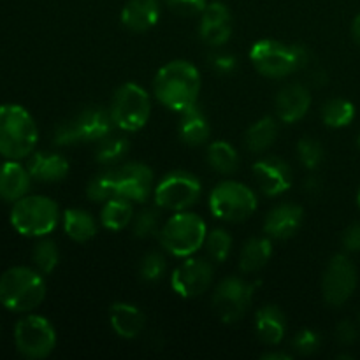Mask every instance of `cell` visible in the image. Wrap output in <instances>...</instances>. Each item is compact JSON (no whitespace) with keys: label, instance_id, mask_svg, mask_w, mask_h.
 <instances>
[{"label":"cell","instance_id":"1","mask_svg":"<svg viewBox=\"0 0 360 360\" xmlns=\"http://www.w3.org/2000/svg\"><path fill=\"white\" fill-rule=\"evenodd\" d=\"M153 188V171L144 164H123L95 176L86 186L88 199L104 202L112 197H123L130 202H146Z\"/></svg>","mask_w":360,"mask_h":360},{"label":"cell","instance_id":"2","mask_svg":"<svg viewBox=\"0 0 360 360\" xmlns=\"http://www.w3.org/2000/svg\"><path fill=\"white\" fill-rule=\"evenodd\" d=\"M155 97L165 108L183 112L197 104L200 94V72L186 60L165 63L153 79Z\"/></svg>","mask_w":360,"mask_h":360},{"label":"cell","instance_id":"3","mask_svg":"<svg viewBox=\"0 0 360 360\" xmlns=\"http://www.w3.org/2000/svg\"><path fill=\"white\" fill-rule=\"evenodd\" d=\"M37 137V125L27 109L18 104L0 105V155L9 160L27 158Z\"/></svg>","mask_w":360,"mask_h":360},{"label":"cell","instance_id":"4","mask_svg":"<svg viewBox=\"0 0 360 360\" xmlns=\"http://www.w3.org/2000/svg\"><path fill=\"white\" fill-rule=\"evenodd\" d=\"M250 60L262 76L280 79L308 65L309 53L304 46L262 39L252 46Z\"/></svg>","mask_w":360,"mask_h":360},{"label":"cell","instance_id":"5","mask_svg":"<svg viewBox=\"0 0 360 360\" xmlns=\"http://www.w3.org/2000/svg\"><path fill=\"white\" fill-rule=\"evenodd\" d=\"M46 297V283L41 273L30 267H11L0 276V302L14 313L37 308Z\"/></svg>","mask_w":360,"mask_h":360},{"label":"cell","instance_id":"6","mask_svg":"<svg viewBox=\"0 0 360 360\" xmlns=\"http://www.w3.org/2000/svg\"><path fill=\"white\" fill-rule=\"evenodd\" d=\"M112 116L98 105H90L77 112L72 120L60 123L53 132V143L58 146H70L77 143H97L111 134Z\"/></svg>","mask_w":360,"mask_h":360},{"label":"cell","instance_id":"7","mask_svg":"<svg viewBox=\"0 0 360 360\" xmlns=\"http://www.w3.org/2000/svg\"><path fill=\"white\" fill-rule=\"evenodd\" d=\"M207 229L202 218L188 211H178L158 232L160 245L174 257H190L202 248Z\"/></svg>","mask_w":360,"mask_h":360},{"label":"cell","instance_id":"8","mask_svg":"<svg viewBox=\"0 0 360 360\" xmlns=\"http://www.w3.org/2000/svg\"><path fill=\"white\" fill-rule=\"evenodd\" d=\"M11 224L21 236L41 238L55 231L58 224V206L49 197L25 195L14 202Z\"/></svg>","mask_w":360,"mask_h":360},{"label":"cell","instance_id":"9","mask_svg":"<svg viewBox=\"0 0 360 360\" xmlns=\"http://www.w3.org/2000/svg\"><path fill=\"white\" fill-rule=\"evenodd\" d=\"M151 115L150 95L136 83H125L116 90L111 102L112 122L125 132H137L148 123Z\"/></svg>","mask_w":360,"mask_h":360},{"label":"cell","instance_id":"10","mask_svg":"<svg viewBox=\"0 0 360 360\" xmlns=\"http://www.w3.org/2000/svg\"><path fill=\"white\" fill-rule=\"evenodd\" d=\"M210 210L224 221H245L257 210V195L238 181H221L210 195Z\"/></svg>","mask_w":360,"mask_h":360},{"label":"cell","instance_id":"11","mask_svg":"<svg viewBox=\"0 0 360 360\" xmlns=\"http://www.w3.org/2000/svg\"><path fill=\"white\" fill-rule=\"evenodd\" d=\"M202 185L192 172L174 171L160 179L155 188V204L171 211H186L199 200Z\"/></svg>","mask_w":360,"mask_h":360},{"label":"cell","instance_id":"12","mask_svg":"<svg viewBox=\"0 0 360 360\" xmlns=\"http://www.w3.org/2000/svg\"><path fill=\"white\" fill-rule=\"evenodd\" d=\"M14 343L27 359H44L56 345V333L51 323L39 315L21 319L14 327Z\"/></svg>","mask_w":360,"mask_h":360},{"label":"cell","instance_id":"13","mask_svg":"<svg viewBox=\"0 0 360 360\" xmlns=\"http://www.w3.org/2000/svg\"><path fill=\"white\" fill-rule=\"evenodd\" d=\"M253 297V285L241 278H225L213 295V308L225 323L241 320L248 311Z\"/></svg>","mask_w":360,"mask_h":360},{"label":"cell","instance_id":"14","mask_svg":"<svg viewBox=\"0 0 360 360\" xmlns=\"http://www.w3.org/2000/svg\"><path fill=\"white\" fill-rule=\"evenodd\" d=\"M357 287V269L354 262L345 255L330 259L322 280L323 299L330 306H343L354 295Z\"/></svg>","mask_w":360,"mask_h":360},{"label":"cell","instance_id":"15","mask_svg":"<svg viewBox=\"0 0 360 360\" xmlns=\"http://www.w3.org/2000/svg\"><path fill=\"white\" fill-rule=\"evenodd\" d=\"M213 281V267L202 259H186L171 276V287L178 295L193 299L202 295Z\"/></svg>","mask_w":360,"mask_h":360},{"label":"cell","instance_id":"16","mask_svg":"<svg viewBox=\"0 0 360 360\" xmlns=\"http://www.w3.org/2000/svg\"><path fill=\"white\" fill-rule=\"evenodd\" d=\"M253 176L259 183V188L269 197L281 195L292 186L290 165L278 157H267L257 162L253 165Z\"/></svg>","mask_w":360,"mask_h":360},{"label":"cell","instance_id":"17","mask_svg":"<svg viewBox=\"0 0 360 360\" xmlns=\"http://www.w3.org/2000/svg\"><path fill=\"white\" fill-rule=\"evenodd\" d=\"M199 35L206 44L218 48L229 42L232 35V16L225 4L211 2L204 9L199 25Z\"/></svg>","mask_w":360,"mask_h":360},{"label":"cell","instance_id":"18","mask_svg":"<svg viewBox=\"0 0 360 360\" xmlns=\"http://www.w3.org/2000/svg\"><path fill=\"white\" fill-rule=\"evenodd\" d=\"M302 218H304V211L301 206L280 204L267 213L264 231L269 234V238L283 241V239L292 238L301 229Z\"/></svg>","mask_w":360,"mask_h":360},{"label":"cell","instance_id":"19","mask_svg":"<svg viewBox=\"0 0 360 360\" xmlns=\"http://www.w3.org/2000/svg\"><path fill=\"white\" fill-rule=\"evenodd\" d=\"M309 105L311 95L302 84H288L276 95V115L285 123H295L304 118Z\"/></svg>","mask_w":360,"mask_h":360},{"label":"cell","instance_id":"20","mask_svg":"<svg viewBox=\"0 0 360 360\" xmlns=\"http://www.w3.org/2000/svg\"><path fill=\"white\" fill-rule=\"evenodd\" d=\"M120 20L129 30L146 32L160 20L158 0H129L122 9Z\"/></svg>","mask_w":360,"mask_h":360},{"label":"cell","instance_id":"21","mask_svg":"<svg viewBox=\"0 0 360 360\" xmlns=\"http://www.w3.org/2000/svg\"><path fill=\"white\" fill-rule=\"evenodd\" d=\"M30 172L27 167L9 160L0 165V199L7 202H16L27 195L30 188Z\"/></svg>","mask_w":360,"mask_h":360},{"label":"cell","instance_id":"22","mask_svg":"<svg viewBox=\"0 0 360 360\" xmlns=\"http://www.w3.org/2000/svg\"><path fill=\"white\" fill-rule=\"evenodd\" d=\"M109 322H111L112 330L123 340H134L139 336L144 329V313L134 304L127 302H116L109 309Z\"/></svg>","mask_w":360,"mask_h":360},{"label":"cell","instance_id":"23","mask_svg":"<svg viewBox=\"0 0 360 360\" xmlns=\"http://www.w3.org/2000/svg\"><path fill=\"white\" fill-rule=\"evenodd\" d=\"M255 330L262 343L271 347L281 343L287 333V319L283 311L274 304L262 306L255 315Z\"/></svg>","mask_w":360,"mask_h":360},{"label":"cell","instance_id":"24","mask_svg":"<svg viewBox=\"0 0 360 360\" xmlns=\"http://www.w3.org/2000/svg\"><path fill=\"white\" fill-rule=\"evenodd\" d=\"M179 139L188 146H200L210 139L211 127L206 115L199 105H192L190 109L181 112V120L178 125Z\"/></svg>","mask_w":360,"mask_h":360},{"label":"cell","instance_id":"25","mask_svg":"<svg viewBox=\"0 0 360 360\" xmlns=\"http://www.w3.org/2000/svg\"><path fill=\"white\" fill-rule=\"evenodd\" d=\"M32 178L44 183L62 181L69 174V162L58 153H35L27 164Z\"/></svg>","mask_w":360,"mask_h":360},{"label":"cell","instance_id":"26","mask_svg":"<svg viewBox=\"0 0 360 360\" xmlns=\"http://www.w3.org/2000/svg\"><path fill=\"white\" fill-rule=\"evenodd\" d=\"M273 255V243L269 238H253L243 246L239 267L243 273H257L269 262Z\"/></svg>","mask_w":360,"mask_h":360},{"label":"cell","instance_id":"27","mask_svg":"<svg viewBox=\"0 0 360 360\" xmlns=\"http://www.w3.org/2000/svg\"><path fill=\"white\" fill-rule=\"evenodd\" d=\"M63 229L76 243H86L97 234L95 218L84 210H67L63 213Z\"/></svg>","mask_w":360,"mask_h":360},{"label":"cell","instance_id":"28","mask_svg":"<svg viewBox=\"0 0 360 360\" xmlns=\"http://www.w3.org/2000/svg\"><path fill=\"white\" fill-rule=\"evenodd\" d=\"M278 137V122L271 116H264L259 122L253 123L245 137L246 148L253 153H262L267 148L273 146Z\"/></svg>","mask_w":360,"mask_h":360},{"label":"cell","instance_id":"29","mask_svg":"<svg viewBox=\"0 0 360 360\" xmlns=\"http://www.w3.org/2000/svg\"><path fill=\"white\" fill-rule=\"evenodd\" d=\"M134 220V207L130 200L123 197H112L105 200V206L102 207L101 221L109 231H122L130 221Z\"/></svg>","mask_w":360,"mask_h":360},{"label":"cell","instance_id":"30","mask_svg":"<svg viewBox=\"0 0 360 360\" xmlns=\"http://www.w3.org/2000/svg\"><path fill=\"white\" fill-rule=\"evenodd\" d=\"M207 160L211 167L220 174H232L238 171L239 155L232 144L225 141H214L207 148Z\"/></svg>","mask_w":360,"mask_h":360},{"label":"cell","instance_id":"31","mask_svg":"<svg viewBox=\"0 0 360 360\" xmlns=\"http://www.w3.org/2000/svg\"><path fill=\"white\" fill-rule=\"evenodd\" d=\"M355 118V108L345 98H330L322 108V120L330 129H343Z\"/></svg>","mask_w":360,"mask_h":360},{"label":"cell","instance_id":"32","mask_svg":"<svg viewBox=\"0 0 360 360\" xmlns=\"http://www.w3.org/2000/svg\"><path fill=\"white\" fill-rule=\"evenodd\" d=\"M130 150V141L122 136H108L102 141H98L97 151H95V158L97 162L105 165L118 164L127 157Z\"/></svg>","mask_w":360,"mask_h":360},{"label":"cell","instance_id":"33","mask_svg":"<svg viewBox=\"0 0 360 360\" xmlns=\"http://www.w3.org/2000/svg\"><path fill=\"white\" fill-rule=\"evenodd\" d=\"M32 260H34L39 273H44V274L53 273L55 267L58 266V260H60L58 248H56V245L53 241L44 239V241L35 245L34 253H32Z\"/></svg>","mask_w":360,"mask_h":360},{"label":"cell","instance_id":"34","mask_svg":"<svg viewBox=\"0 0 360 360\" xmlns=\"http://www.w3.org/2000/svg\"><path fill=\"white\" fill-rule=\"evenodd\" d=\"M206 250L207 255L214 260V262H224L227 260L229 253L232 250V238L227 231L224 229H214L207 234L206 238Z\"/></svg>","mask_w":360,"mask_h":360},{"label":"cell","instance_id":"35","mask_svg":"<svg viewBox=\"0 0 360 360\" xmlns=\"http://www.w3.org/2000/svg\"><path fill=\"white\" fill-rule=\"evenodd\" d=\"M165 269H167V262H165L164 255L158 252H150L141 259L139 276L148 283H157L158 280L164 278Z\"/></svg>","mask_w":360,"mask_h":360},{"label":"cell","instance_id":"36","mask_svg":"<svg viewBox=\"0 0 360 360\" xmlns=\"http://www.w3.org/2000/svg\"><path fill=\"white\" fill-rule=\"evenodd\" d=\"M297 155L301 164L306 169H316L320 162L323 160V148L319 141L311 139V137H302L297 144Z\"/></svg>","mask_w":360,"mask_h":360},{"label":"cell","instance_id":"37","mask_svg":"<svg viewBox=\"0 0 360 360\" xmlns=\"http://www.w3.org/2000/svg\"><path fill=\"white\" fill-rule=\"evenodd\" d=\"M158 229V211L157 210H143L134 218V236L139 239L150 238Z\"/></svg>","mask_w":360,"mask_h":360},{"label":"cell","instance_id":"38","mask_svg":"<svg viewBox=\"0 0 360 360\" xmlns=\"http://www.w3.org/2000/svg\"><path fill=\"white\" fill-rule=\"evenodd\" d=\"M292 347H294L301 355H311L319 350L320 336L311 329L299 330V333L295 334L294 341H292Z\"/></svg>","mask_w":360,"mask_h":360},{"label":"cell","instance_id":"39","mask_svg":"<svg viewBox=\"0 0 360 360\" xmlns=\"http://www.w3.org/2000/svg\"><path fill=\"white\" fill-rule=\"evenodd\" d=\"M169 9L179 16H197L202 14L207 6V0H165Z\"/></svg>","mask_w":360,"mask_h":360},{"label":"cell","instance_id":"40","mask_svg":"<svg viewBox=\"0 0 360 360\" xmlns=\"http://www.w3.org/2000/svg\"><path fill=\"white\" fill-rule=\"evenodd\" d=\"M210 63L217 72L231 74L238 67V60L234 55L225 51H214L210 55Z\"/></svg>","mask_w":360,"mask_h":360},{"label":"cell","instance_id":"41","mask_svg":"<svg viewBox=\"0 0 360 360\" xmlns=\"http://www.w3.org/2000/svg\"><path fill=\"white\" fill-rule=\"evenodd\" d=\"M336 338L341 345H354L359 338V330L355 323L350 322V320L341 322L336 329Z\"/></svg>","mask_w":360,"mask_h":360},{"label":"cell","instance_id":"42","mask_svg":"<svg viewBox=\"0 0 360 360\" xmlns=\"http://www.w3.org/2000/svg\"><path fill=\"white\" fill-rule=\"evenodd\" d=\"M343 245L348 252H360V221L345 231Z\"/></svg>","mask_w":360,"mask_h":360},{"label":"cell","instance_id":"43","mask_svg":"<svg viewBox=\"0 0 360 360\" xmlns=\"http://www.w3.org/2000/svg\"><path fill=\"white\" fill-rule=\"evenodd\" d=\"M264 360H290L292 357L288 354H281V352H273V354H264Z\"/></svg>","mask_w":360,"mask_h":360},{"label":"cell","instance_id":"44","mask_svg":"<svg viewBox=\"0 0 360 360\" xmlns=\"http://www.w3.org/2000/svg\"><path fill=\"white\" fill-rule=\"evenodd\" d=\"M352 34H354V39L360 44V14L354 20V25H352Z\"/></svg>","mask_w":360,"mask_h":360},{"label":"cell","instance_id":"45","mask_svg":"<svg viewBox=\"0 0 360 360\" xmlns=\"http://www.w3.org/2000/svg\"><path fill=\"white\" fill-rule=\"evenodd\" d=\"M357 144H359V148H360V136H359V139H357Z\"/></svg>","mask_w":360,"mask_h":360},{"label":"cell","instance_id":"46","mask_svg":"<svg viewBox=\"0 0 360 360\" xmlns=\"http://www.w3.org/2000/svg\"><path fill=\"white\" fill-rule=\"evenodd\" d=\"M359 206H360V190H359Z\"/></svg>","mask_w":360,"mask_h":360}]
</instances>
